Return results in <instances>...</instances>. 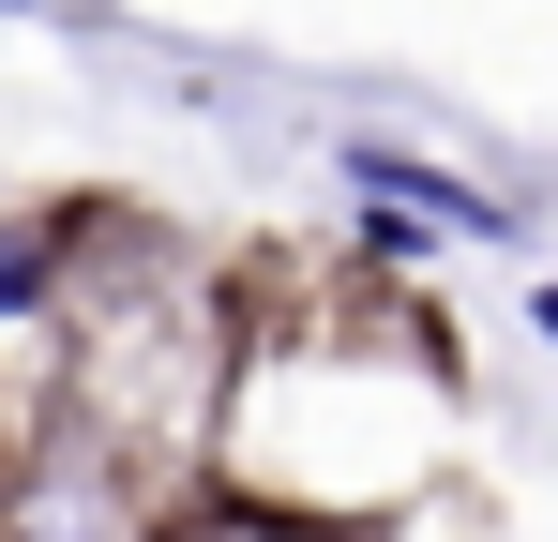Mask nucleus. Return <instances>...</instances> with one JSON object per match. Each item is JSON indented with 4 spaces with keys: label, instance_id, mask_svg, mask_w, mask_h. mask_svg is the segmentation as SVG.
Instances as JSON below:
<instances>
[{
    "label": "nucleus",
    "instance_id": "obj_1",
    "mask_svg": "<svg viewBox=\"0 0 558 542\" xmlns=\"http://www.w3.org/2000/svg\"><path fill=\"white\" fill-rule=\"evenodd\" d=\"M348 181H363L377 211H408V226H453V242H513V211H498V196H468L453 167L392 151V136H348Z\"/></svg>",
    "mask_w": 558,
    "mask_h": 542
},
{
    "label": "nucleus",
    "instance_id": "obj_2",
    "mask_svg": "<svg viewBox=\"0 0 558 542\" xmlns=\"http://www.w3.org/2000/svg\"><path fill=\"white\" fill-rule=\"evenodd\" d=\"M46 301V226H0V317Z\"/></svg>",
    "mask_w": 558,
    "mask_h": 542
},
{
    "label": "nucleus",
    "instance_id": "obj_3",
    "mask_svg": "<svg viewBox=\"0 0 558 542\" xmlns=\"http://www.w3.org/2000/svg\"><path fill=\"white\" fill-rule=\"evenodd\" d=\"M167 542H302V528H272V513H196V528H167Z\"/></svg>",
    "mask_w": 558,
    "mask_h": 542
},
{
    "label": "nucleus",
    "instance_id": "obj_4",
    "mask_svg": "<svg viewBox=\"0 0 558 542\" xmlns=\"http://www.w3.org/2000/svg\"><path fill=\"white\" fill-rule=\"evenodd\" d=\"M529 317H544V332H558V286H544V301H529Z\"/></svg>",
    "mask_w": 558,
    "mask_h": 542
}]
</instances>
